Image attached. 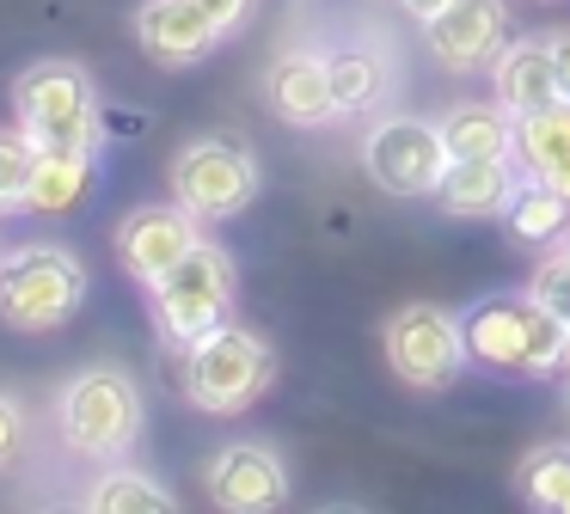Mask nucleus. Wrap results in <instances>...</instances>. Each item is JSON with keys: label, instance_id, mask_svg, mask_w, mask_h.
Segmentation results:
<instances>
[{"label": "nucleus", "instance_id": "1", "mask_svg": "<svg viewBox=\"0 0 570 514\" xmlns=\"http://www.w3.org/2000/svg\"><path fill=\"white\" fill-rule=\"evenodd\" d=\"M466 355L484 374H515V379H552L570 362V325L552 318L528 288L521 294H484L460 313Z\"/></svg>", "mask_w": 570, "mask_h": 514}, {"label": "nucleus", "instance_id": "2", "mask_svg": "<svg viewBox=\"0 0 570 514\" xmlns=\"http://www.w3.org/2000/svg\"><path fill=\"white\" fill-rule=\"evenodd\" d=\"M13 110L19 129L38 147H56V154H99L105 141V105L92 98L87 68H75V61L26 68L13 86Z\"/></svg>", "mask_w": 570, "mask_h": 514}, {"label": "nucleus", "instance_id": "3", "mask_svg": "<svg viewBox=\"0 0 570 514\" xmlns=\"http://www.w3.org/2000/svg\"><path fill=\"white\" fill-rule=\"evenodd\" d=\"M271 379H276V355H271V343L246 325H227L222 318V325L203 330L197 343H185V392H190V404L209 411V416L246 411Z\"/></svg>", "mask_w": 570, "mask_h": 514}, {"label": "nucleus", "instance_id": "4", "mask_svg": "<svg viewBox=\"0 0 570 514\" xmlns=\"http://www.w3.org/2000/svg\"><path fill=\"white\" fill-rule=\"evenodd\" d=\"M87 300V269L62 245H19L0 257V318L13 330H56Z\"/></svg>", "mask_w": 570, "mask_h": 514}, {"label": "nucleus", "instance_id": "5", "mask_svg": "<svg viewBox=\"0 0 570 514\" xmlns=\"http://www.w3.org/2000/svg\"><path fill=\"white\" fill-rule=\"evenodd\" d=\"M56 423H62L68 447L87 453V459H124L141 435V392L117 367H87L62 386Z\"/></svg>", "mask_w": 570, "mask_h": 514}, {"label": "nucleus", "instance_id": "6", "mask_svg": "<svg viewBox=\"0 0 570 514\" xmlns=\"http://www.w3.org/2000/svg\"><path fill=\"white\" fill-rule=\"evenodd\" d=\"M154 288V318H160V337L166 343H197L203 330H215L227 313H234V257L222 245L197 239Z\"/></svg>", "mask_w": 570, "mask_h": 514}, {"label": "nucleus", "instance_id": "7", "mask_svg": "<svg viewBox=\"0 0 570 514\" xmlns=\"http://www.w3.org/2000/svg\"><path fill=\"white\" fill-rule=\"evenodd\" d=\"M386 367L417 392L454 386V379L472 367L460 313H448V306H435V300L399 306V313L386 318Z\"/></svg>", "mask_w": 570, "mask_h": 514}, {"label": "nucleus", "instance_id": "8", "mask_svg": "<svg viewBox=\"0 0 570 514\" xmlns=\"http://www.w3.org/2000/svg\"><path fill=\"white\" fill-rule=\"evenodd\" d=\"M362 166L368 178L381 184L386 196H435L454 166L448 154V135L442 122H423V117H381L362 141Z\"/></svg>", "mask_w": 570, "mask_h": 514}, {"label": "nucleus", "instance_id": "9", "mask_svg": "<svg viewBox=\"0 0 570 514\" xmlns=\"http://www.w3.org/2000/svg\"><path fill=\"white\" fill-rule=\"evenodd\" d=\"M173 196L197 220H227L258 196V159L234 135H203L173 159Z\"/></svg>", "mask_w": 570, "mask_h": 514}, {"label": "nucleus", "instance_id": "10", "mask_svg": "<svg viewBox=\"0 0 570 514\" xmlns=\"http://www.w3.org/2000/svg\"><path fill=\"white\" fill-rule=\"evenodd\" d=\"M209 502L227 514H271L288 502V465L258 441H234L209 459Z\"/></svg>", "mask_w": 570, "mask_h": 514}, {"label": "nucleus", "instance_id": "11", "mask_svg": "<svg viewBox=\"0 0 570 514\" xmlns=\"http://www.w3.org/2000/svg\"><path fill=\"white\" fill-rule=\"evenodd\" d=\"M509 31V7L503 0H448L435 19H423V43L442 68H484L503 49Z\"/></svg>", "mask_w": 570, "mask_h": 514}, {"label": "nucleus", "instance_id": "12", "mask_svg": "<svg viewBox=\"0 0 570 514\" xmlns=\"http://www.w3.org/2000/svg\"><path fill=\"white\" fill-rule=\"evenodd\" d=\"M197 239H203L197 215H190L185 202H173V208H136V215L117 227V251H124V269L136 281H160Z\"/></svg>", "mask_w": 570, "mask_h": 514}, {"label": "nucleus", "instance_id": "13", "mask_svg": "<svg viewBox=\"0 0 570 514\" xmlns=\"http://www.w3.org/2000/svg\"><path fill=\"white\" fill-rule=\"evenodd\" d=\"M136 37H141V49H148L154 61L190 68V61H203L227 31L209 19L203 0H148V7L136 12Z\"/></svg>", "mask_w": 570, "mask_h": 514}, {"label": "nucleus", "instance_id": "14", "mask_svg": "<svg viewBox=\"0 0 570 514\" xmlns=\"http://www.w3.org/2000/svg\"><path fill=\"white\" fill-rule=\"evenodd\" d=\"M264 98L283 122L295 129H320L325 117H337L332 105V68H325V49H283L264 73Z\"/></svg>", "mask_w": 570, "mask_h": 514}, {"label": "nucleus", "instance_id": "15", "mask_svg": "<svg viewBox=\"0 0 570 514\" xmlns=\"http://www.w3.org/2000/svg\"><path fill=\"white\" fill-rule=\"evenodd\" d=\"M491 86L497 105L528 117V110L552 105L558 98V68H552V37H515L491 56Z\"/></svg>", "mask_w": 570, "mask_h": 514}, {"label": "nucleus", "instance_id": "16", "mask_svg": "<svg viewBox=\"0 0 570 514\" xmlns=\"http://www.w3.org/2000/svg\"><path fill=\"white\" fill-rule=\"evenodd\" d=\"M521 171H515V154H491V159H454L442 178V190H435V202L448 208L454 220H491L509 208V196H515Z\"/></svg>", "mask_w": 570, "mask_h": 514}, {"label": "nucleus", "instance_id": "17", "mask_svg": "<svg viewBox=\"0 0 570 514\" xmlns=\"http://www.w3.org/2000/svg\"><path fill=\"white\" fill-rule=\"evenodd\" d=\"M325 68H332L337 117H368L393 92V56L381 43H362V37L356 43H337V49H325Z\"/></svg>", "mask_w": 570, "mask_h": 514}, {"label": "nucleus", "instance_id": "18", "mask_svg": "<svg viewBox=\"0 0 570 514\" xmlns=\"http://www.w3.org/2000/svg\"><path fill=\"white\" fill-rule=\"evenodd\" d=\"M503 227L515 233L521 245H533V251H552V245L570 239V202L540 178V171H521L515 196H509V208H503Z\"/></svg>", "mask_w": 570, "mask_h": 514}, {"label": "nucleus", "instance_id": "19", "mask_svg": "<svg viewBox=\"0 0 570 514\" xmlns=\"http://www.w3.org/2000/svg\"><path fill=\"white\" fill-rule=\"evenodd\" d=\"M448 154L454 159H491V154H515V110L503 105H454L442 117Z\"/></svg>", "mask_w": 570, "mask_h": 514}, {"label": "nucleus", "instance_id": "20", "mask_svg": "<svg viewBox=\"0 0 570 514\" xmlns=\"http://www.w3.org/2000/svg\"><path fill=\"white\" fill-rule=\"evenodd\" d=\"M87 190H92V154H56V147H43L38 171H31L26 208L31 215H68Z\"/></svg>", "mask_w": 570, "mask_h": 514}, {"label": "nucleus", "instance_id": "21", "mask_svg": "<svg viewBox=\"0 0 570 514\" xmlns=\"http://www.w3.org/2000/svg\"><path fill=\"white\" fill-rule=\"evenodd\" d=\"M515 159L528 171H552L558 159H570V98H552V105L515 117Z\"/></svg>", "mask_w": 570, "mask_h": 514}, {"label": "nucleus", "instance_id": "22", "mask_svg": "<svg viewBox=\"0 0 570 514\" xmlns=\"http://www.w3.org/2000/svg\"><path fill=\"white\" fill-rule=\"evenodd\" d=\"M515 490L528 508H546V514H570V441H546L521 459L515 472Z\"/></svg>", "mask_w": 570, "mask_h": 514}, {"label": "nucleus", "instance_id": "23", "mask_svg": "<svg viewBox=\"0 0 570 514\" xmlns=\"http://www.w3.org/2000/svg\"><path fill=\"white\" fill-rule=\"evenodd\" d=\"M87 508L92 514H166L173 496L141 472H111V477H99V490L87 496Z\"/></svg>", "mask_w": 570, "mask_h": 514}, {"label": "nucleus", "instance_id": "24", "mask_svg": "<svg viewBox=\"0 0 570 514\" xmlns=\"http://www.w3.org/2000/svg\"><path fill=\"white\" fill-rule=\"evenodd\" d=\"M38 154H43V147L31 141L26 129H0V215H7V208H26Z\"/></svg>", "mask_w": 570, "mask_h": 514}, {"label": "nucleus", "instance_id": "25", "mask_svg": "<svg viewBox=\"0 0 570 514\" xmlns=\"http://www.w3.org/2000/svg\"><path fill=\"white\" fill-rule=\"evenodd\" d=\"M528 294H533V300H540L552 318H564V325H570V251H564V245H552V251L540 257Z\"/></svg>", "mask_w": 570, "mask_h": 514}, {"label": "nucleus", "instance_id": "26", "mask_svg": "<svg viewBox=\"0 0 570 514\" xmlns=\"http://www.w3.org/2000/svg\"><path fill=\"white\" fill-rule=\"evenodd\" d=\"M19 441H26V416H19V404L0 392V472L13 465V453H19Z\"/></svg>", "mask_w": 570, "mask_h": 514}, {"label": "nucleus", "instance_id": "27", "mask_svg": "<svg viewBox=\"0 0 570 514\" xmlns=\"http://www.w3.org/2000/svg\"><path fill=\"white\" fill-rule=\"evenodd\" d=\"M203 7H209V19L222 24V31H234V24L246 19V7H252V0H203Z\"/></svg>", "mask_w": 570, "mask_h": 514}, {"label": "nucleus", "instance_id": "28", "mask_svg": "<svg viewBox=\"0 0 570 514\" xmlns=\"http://www.w3.org/2000/svg\"><path fill=\"white\" fill-rule=\"evenodd\" d=\"M552 68H558V98H570V31L552 37Z\"/></svg>", "mask_w": 570, "mask_h": 514}, {"label": "nucleus", "instance_id": "29", "mask_svg": "<svg viewBox=\"0 0 570 514\" xmlns=\"http://www.w3.org/2000/svg\"><path fill=\"white\" fill-rule=\"evenodd\" d=\"M141 129H148L141 110H105V135H141Z\"/></svg>", "mask_w": 570, "mask_h": 514}, {"label": "nucleus", "instance_id": "30", "mask_svg": "<svg viewBox=\"0 0 570 514\" xmlns=\"http://www.w3.org/2000/svg\"><path fill=\"white\" fill-rule=\"evenodd\" d=\"M540 178H546V184H552V190L570 202V159H558V166H552V171H540Z\"/></svg>", "mask_w": 570, "mask_h": 514}, {"label": "nucleus", "instance_id": "31", "mask_svg": "<svg viewBox=\"0 0 570 514\" xmlns=\"http://www.w3.org/2000/svg\"><path fill=\"white\" fill-rule=\"evenodd\" d=\"M399 7H405V12H411V19H417V24H423V19H435V12H442V7H448V0H399Z\"/></svg>", "mask_w": 570, "mask_h": 514}, {"label": "nucleus", "instance_id": "32", "mask_svg": "<svg viewBox=\"0 0 570 514\" xmlns=\"http://www.w3.org/2000/svg\"><path fill=\"white\" fill-rule=\"evenodd\" d=\"M564 398H570V386H564Z\"/></svg>", "mask_w": 570, "mask_h": 514}, {"label": "nucleus", "instance_id": "33", "mask_svg": "<svg viewBox=\"0 0 570 514\" xmlns=\"http://www.w3.org/2000/svg\"><path fill=\"white\" fill-rule=\"evenodd\" d=\"M564 251H570V239H564Z\"/></svg>", "mask_w": 570, "mask_h": 514}]
</instances>
